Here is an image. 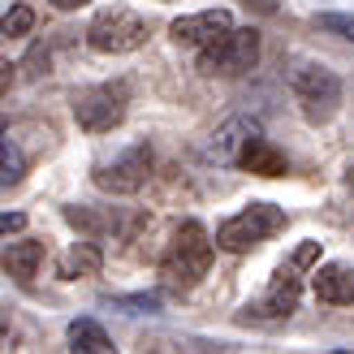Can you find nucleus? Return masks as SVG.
I'll list each match as a JSON object with an SVG mask.
<instances>
[{
    "label": "nucleus",
    "mask_w": 354,
    "mask_h": 354,
    "mask_svg": "<svg viewBox=\"0 0 354 354\" xmlns=\"http://www.w3.org/2000/svg\"><path fill=\"white\" fill-rule=\"evenodd\" d=\"M100 263H104V255H100V246H95V242H74V246L65 251V259H61V277H65V281L95 277V272H100Z\"/></svg>",
    "instance_id": "nucleus-15"
},
{
    "label": "nucleus",
    "mask_w": 354,
    "mask_h": 354,
    "mask_svg": "<svg viewBox=\"0 0 354 354\" xmlns=\"http://www.w3.org/2000/svg\"><path fill=\"white\" fill-rule=\"evenodd\" d=\"M259 61V30L255 26H238L221 48L199 52V74H225V78H238L246 69H255Z\"/></svg>",
    "instance_id": "nucleus-6"
},
{
    "label": "nucleus",
    "mask_w": 354,
    "mask_h": 354,
    "mask_svg": "<svg viewBox=\"0 0 354 354\" xmlns=\"http://www.w3.org/2000/svg\"><path fill=\"white\" fill-rule=\"evenodd\" d=\"M39 263H44V242H9L5 246V272L13 281H35V272H39Z\"/></svg>",
    "instance_id": "nucleus-13"
},
{
    "label": "nucleus",
    "mask_w": 354,
    "mask_h": 354,
    "mask_svg": "<svg viewBox=\"0 0 354 354\" xmlns=\"http://www.w3.org/2000/svg\"><path fill=\"white\" fill-rule=\"evenodd\" d=\"M290 91H294V104L311 126H324L333 121V113L342 109V78L324 65H298L290 74Z\"/></svg>",
    "instance_id": "nucleus-3"
},
{
    "label": "nucleus",
    "mask_w": 354,
    "mask_h": 354,
    "mask_svg": "<svg viewBox=\"0 0 354 354\" xmlns=\"http://www.w3.org/2000/svg\"><path fill=\"white\" fill-rule=\"evenodd\" d=\"M246 9H259V13H272L277 0H246Z\"/></svg>",
    "instance_id": "nucleus-21"
},
{
    "label": "nucleus",
    "mask_w": 354,
    "mask_h": 354,
    "mask_svg": "<svg viewBox=\"0 0 354 354\" xmlns=\"http://www.w3.org/2000/svg\"><path fill=\"white\" fill-rule=\"evenodd\" d=\"M117 307H130V311H160V298L156 294H138V298H113Z\"/></svg>",
    "instance_id": "nucleus-19"
},
{
    "label": "nucleus",
    "mask_w": 354,
    "mask_h": 354,
    "mask_svg": "<svg viewBox=\"0 0 354 354\" xmlns=\"http://www.w3.org/2000/svg\"><path fill=\"white\" fill-rule=\"evenodd\" d=\"M30 26H35V13H30L26 5H13V9L5 13V22H0L5 39H22V35H30Z\"/></svg>",
    "instance_id": "nucleus-17"
},
{
    "label": "nucleus",
    "mask_w": 354,
    "mask_h": 354,
    "mask_svg": "<svg viewBox=\"0 0 354 354\" xmlns=\"http://www.w3.org/2000/svg\"><path fill=\"white\" fill-rule=\"evenodd\" d=\"M259 138V121L251 117H234V121H225V126L212 134V143L203 147L207 160H216V165H242V151L251 147Z\"/></svg>",
    "instance_id": "nucleus-10"
},
{
    "label": "nucleus",
    "mask_w": 354,
    "mask_h": 354,
    "mask_svg": "<svg viewBox=\"0 0 354 354\" xmlns=\"http://www.w3.org/2000/svg\"><path fill=\"white\" fill-rule=\"evenodd\" d=\"M315 26L328 30V35H337V39H350L354 44V13H320V17H315Z\"/></svg>",
    "instance_id": "nucleus-18"
},
{
    "label": "nucleus",
    "mask_w": 354,
    "mask_h": 354,
    "mask_svg": "<svg viewBox=\"0 0 354 354\" xmlns=\"http://www.w3.org/2000/svg\"><path fill=\"white\" fill-rule=\"evenodd\" d=\"M238 169H246V173H255V177H286L290 173V160H286V151H281L277 143H268V138H255L251 147L242 151V165Z\"/></svg>",
    "instance_id": "nucleus-11"
},
{
    "label": "nucleus",
    "mask_w": 354,
    "mask_h": 354,
    "mask_svg": "<svg viewBox=\"0 0 354 354\" xmlns=\"http://www.w3.org/2000/svg\"><path fill=\"white\" fill-rule=\"evenodd\" d=\"M156 169V156L147 143H134L117 156V160L109 165H100L95 169V186L100 190H109V194H134V190H143L147 186V177Z\"/></svg>",
    "instance_id": "nucleus-7"
},
{
    "label": "nucleus",
    "mask_w": 354,
    "mask_h": 354,
    "mask_svg": "<svg viewBox=\"0 0 354 354\" xmlns=\"http://www.w3.org/2000/svg\"><path fill=\"white\" fill-rule=\"evenodd\" d=\"M52 5H57V9H65V13H69V9H82V5H91V0H52Z\"/></svg>",
    "instance_id": "nucleus-22"
},
{
    "label": "nucleus",
    "mask_w": 354,
    "mask_h": 354,
    "mask_svg": "<svg viewBox=\"0 0 354 354\" xmlns=\"http://www.w3.org/2000/svg\"><path fill=\"white\" fill-rule=\"evenodd\" d=\"M286 229V207H277V203H246L238 216H229L216 225V246L229 255H242V251H251V246L259 242H268L272 234H281Z\"/></svg>",
    "instance_id": "nucleus-2"
},
{
    "label": "nucleus",
    "mask_w": 354,
    "mask_h": 354,
    "mask_svg": "<svg viewBox=\"0 0 354 354\" xmlns=\"http://www.w3.org/2000/svg\"><path fill=\"white\" fill-rule=\"evenodd\" d=\"M298 307V268L294 263H281L272 286L263 290L259 303L246 307V315H255V320H286V315H294Z\"/></svg>",
    "instance_id": "nucleus-9"
},
{
    "label": "nucleus",
    "mask_w": 354,
    "mask_h": 354,
    "mask_svg": "<svg viewBox=\"0 0 354 354\" xmlns=\"http://www.w3.org/2000/svg\"><path fill=\"white\" fill-rule=\"evenodd\" d=\"M234 13L229 9H203V13H186V17H177V22L169 26V35L177 44H186V48H199V52H212V48H221L229 35H234Z\"/></svg>",
    "instance_id": "nucleus-8"
},
{
    "label": "nucleus",
    "mask_w": 354,
    "mask_h": 354,
    "mask_svg": "<svg viewBox=\"0 0 354 354\" xmlns=\"http://www.w3.org/2000/svg\"><path fill=\"white\" fill-rule=\"evenodd\" d=\"M26 225V216H22V212H5V221H0V229H5V238L13 234V229H22Z\"/></svg>",
    "instance_id": "nucleus-20"
},
{
    "label": "nucleus",
    "mask_w": 354,
    "mask_h": 354,
    "mask_svg": "<svg viewBox=\"0 0 354 354\" xmlns=\"http://www.w3.org/2000/svg\"><path fill=\"white\" fill-rule=\"evenodd\" d=\"M130 104V86L126 82H100L91 91L74 95V121L86 134H109L113 126H121Z\"/></svg>",
    "instance_id": "nucleus-5"
},
{
    "label": "nucleus",
    "mask_w": 354,
    "mask_h": 354,
    "mask_svg": "<svg viewBox=\"0 0 354 354\" xmlns=\"http://www.w3.org/2000/svg\"><path fill=\"white\" fill-rule=\"evenodd\" d=\"M69 354H117V346L109 342V333H104L91 315H78V320L69 324Z\"/></svg>",
    "instance_id": "nucleus-14"
},
{
    "label": "nucleus",
    "mask_w": 354,
    "mask_h": 354,
    "mask_svg": "<svg viewBox=\"0 0 354 354\" xmlns=\"http://www.w3.org/2000/svg\"><path fill=\"white\" fill-rule=\"evenodd\" d=\"M147 35H151L147 22L134 9L113 5V9L95 13V22L86 26V44H91L95 52H104V57H121V52H138L147 44Z\"/></svg>",
    "instance_id": "nucleus-4"
},
{
    "label": "nucleus",
    "mask_w": 354,
    "mask_h": 354,
    "mask_svg": "<svg viewBox=\"0 0 354 354\" xmlns=\"http://www.w3.org/2000/svg\"><path fill=\"white\" fill-rule=\"evenodd\" d=\"M337 354H350V350H337Z\"/></svg>",
    "instance_id": "nucleus-24"
},
{
    "label": "nucleus",
    "mask_w": 354,
    "mask_h": 354,
    "mask_svg": "<svg viewBox=\"0 0 354 354\" xmlns=\"http://www.w3.org/2000/svg\"><path fill=\"white\" fill-rule=\"evenodd\" d=\"M212 268V238L199 221H182L160 255V277L173 290H194Z\"/></svg>",
    "instance_id": "nucleus-1"
},
{
    "label": "nucleus",
    "mask_w": 354,
    "mask_h": 354,
    "mask_svg": "<svg viewBox=\"0 0 354 354\" xmlns=\"http://www.w3.org/2000/svg\"><path fill=\"white\" fill-rule=\"evenodd\" d=\"M22 173H26V156H22V147H17L13 138H5V143H0V182L17 186Z\"/></svg>",
    "instance_id": "nucleus-16"
},
{
    "label": "nucleus",
    "mask_w": 354,
    "mask_h": 354,
    "mask_svg": "<svg viewBox=\"0 0 354 354\" xmlns=\"http://www.w3.org/2000/svg\"><path fill=\"white\" fill-rule=\"evenodd\" d=\"M350 186H354V169H350Z\"/></svg>",
    "instance_id": "nucleus-23"
},
{
    "label": "nucleus",
    "mask_w": 354,
    "mask_h": 354,
    "mask_svg": "<svg viewBox=\"0 0 354 354\" xmlns=\"http://www.w3.org/2000/svg\"><path fill=\"white\" fill-rule=\"evenodd\" d=\"M311 286H315V298L328 303V307H350L354 303V277L342 268V263H324Z\"/></svg>",
    "instance_id": "nucleus-12"
}]
</instances>
